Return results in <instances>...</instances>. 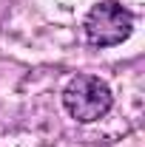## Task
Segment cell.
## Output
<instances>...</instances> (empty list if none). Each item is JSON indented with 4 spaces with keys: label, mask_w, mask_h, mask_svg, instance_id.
<instances>
[{
    "label": "cell",
    "mask_w": 145,
    "mask_h": 147,
    "mask_svg": "<svg viewBox=\"0 0 145 147\" xmlns=\"http://www.w3.org/2000/svg\"><path fill=\"white\" fill-rule=\"evenodd\" d=\"M63 102L77 122H97L111 110V91L97 76H74L63 91Z\"/></svg>",
    "instance_id": "cell-1"
},
{
    "label": "cell",
    "mask_w": 145,
    "mask_h": 147,
    "mask_svg": "<svg viewBox=\"0 0 145 147\" xmlns=\"http://www.w3.org/2000/svg\"><path fill=\"white\" fill-rule=\"evenodd\" d=\"M131 11L122 9L120 3L105 0V3H97L85 17V37H88L91 45H120L128 34H131Z\"/></svg>",
    "instance_id": "cell-2"
}]
</instances>
